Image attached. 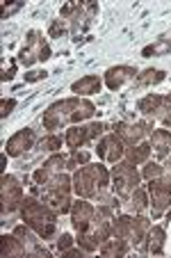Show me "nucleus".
<instances>
[{"instance_id": "6", "label": "nucleus", "mask_w": 171, "mask_h": 258, "mask_svg": "<svg viewBox=\"0 0 171 258\" xmlns=\"http://www.w3.org/2000/svg\"><path fill=\"white\" fill-rule=\"evenodd\" d=\"M50 57V46L46 44L44 34L39 30H30L28 39H25V46L21 48L19 62L25 64V67H32L34 62H46Z\"/></svg>"}, {"instance_id": "25", "label": "nucleus", "mask_w": 171, "mask_h": 258, "mask_svg": "<svg viewBox=\"0 0 171 258\" xmlns=\"http://www.w3.org/2000/svg\"><path fill=\"white\" fill-rule=\"evenodd\" d=\"M162 80H164V71H160V69H146V71L137 78V85H139V87H148V85L162 83Z\"/></svg>"}, {"instance_id": "21", "label": "nucleus", "mask_w": 171, "mask_h": 258, "mask_svg": "<svg viewBox=\"0 0 171 258\" xmlns=\"http://www.w3.org/2000/svg\"><path fill=\"white\" fill-rule=\"evenodd\" d=\"M0 253H3V256H23V253H28V249L12 233V235H3V238H0Z\"/></svg>"}, {"instance_id": "13", "label": "nucleus", "mask_w": 171, "mask_h": 258, "mask_svg": "<svg viewBox=\"0 0 171 258\" xmlns=\"http://www.w3.org/2000/svg\"><path fill=\"white\" fill-rule=\"evenodd\" d=\"M34 144V131L32 128H21L19 133H14V135L7 140L5 144V153L12 158L21 156L23 151H28V149H32Z\"/></svg>"}, {"instance_id": "1", "label": "nucleus", "mask_w": 171, "mask_h": 258, "mask_svg": "<svg viewBox=\"0 0 171 258\" xmlns=\"http://www.w3.org/2000/svg\"><path fill=\"white\" fill-rule=\"evenodd\" d=\"M110 187V171L103 165H82L73 174V190L80 199H101L108 206H119L108 195Z\"/></svg>"}, {"instance_id": "38", "label": "nucleus", "mask_w": 171, "mask_h": 258, "mask_svg": "<svg viewBox=\"0 0 171 258\" xmlns=\"http://www.w3.org/2000/svg\"><path fill=\"white\" fill-rule=\"evenodd\" d=\"M166 219H169V222H171V210H169V213H166Z\"/></svg>"}, {"instance_id": "11", "label": "nucleus", "mask_w": 171, "mask_h": 258, "mask_svg": "<svg viewBox=\"0 0 171 258\" xmlns=\"http://www.w3.org/2000/svg\"><path fill=\"white\" fill-rule=\"evenodd\" d=\"M96 151H98V158H101V160L117 165V162L123 158V153H126V144H123L114 133H110V135H105L101 142H98Z\"/></svg>"}, {"instance_id": "19", "label": "nucleus", "mask_w": 171, "mask_h": 258, "mask_svg": "<svg viewBox=\"0 0 171 258\" xmlns=\"http://www.w3.org/2000/svg\"><path fill=\"white\" fill-rule=\"evenodd\" d=\"M89 140H92V135H89V126H71L66 131V135H64V142H66V146L71 149V151L82 149Z\"/></svg>"}, {"instance_id": "18", "label": "nucleus", "mask_w": 171, "mask_h": 258, "mask_svg": "<svg viewBox=\"0 0 171 258\" xmlns=\"http://www.w3.org/2000/svg\"><path fill=\"white\" fill-rule=\"evenodd\" d=\"M148 144H151V149L155 151L157 158H166L169 156V149H171V131H164V128L155 131V128H153Z\"/></svg>"}, {"instance_id": "12", "label": "nucleus", "mask_w": 171, "mask_h": 258, "mask_svg": "<svg viewBox=\"0 0 171 258\" xmlns=\"http://www.w3.org/2000/svg\"><path fill=\"white\" fill-rule=\"evenodd\" d=\"M66 162H68V158L62 156V153H55V156H50L48 160H46L44 165H41L39 169L32 174L34 183H37V185H46V183H48L53 176L62 174V169L66 167Z\"/></svg>"}, {"instance_id": "23", "label": "nucleus", "mask_w": 171, "mask_h": 258, "mask_svg": "<svg viewBox=\"0 0 171 258\" xmlns=\"http://www.w3.org/2000/svg\"><path fill=\"white\" fill-rule=\"evenodd\" d=\"M128 249H130V244H128V240H121V238H112V240H105V242L101 244V253L103 256H123V253H128Z\"/></svg>"}, {"instance_id": "5", "label": "nucleus", "mask_w": 171, "mask_h": 258, "mask_svg": "<svg viewBox=\"0 0 171 258\" xmlns=\"http://www.w3.org/2000/svg\"><path fill=\"white\" fill-rule=\"evenodd\" d=\"M110 178H112V187L119 199H130L132 192L139 185V178H142V176H139V171L135 169L132 162L119 160L117 165L112 167V171H110Z\"/></svg>"}, {"instance_id": "34", "label": "nucleus", "mask_w": 171, "mask_h": 258, "mask_svg": "<svg viewBox=\"0 0 171 258\" xmlns=\"http://www.w3.org/2000/svg\"><path fill=\"white\" fill-rule=\"evenodd\" d=\"M162 121H164V126L171 128V94L164 98V112H162Z\"/></svg>"}, {"instance_id": "31", "label": "nucleus", "mask_w": 171, "mask_h": 258, "mask_svg": "<svg viewBox=\"0 0 171 258\" xmlns=\"http://www.w3.org/2000/svg\"><path fill=\"white\" fill-rule=\"evenodd\" d=\"M64 32H66V25H64L62 21H53V23H50V28H48L50 37H62Z\"/></svg>"}, {"instance_id": "8", "label": "nucleus", "mask_w": 171, "mask_h": 258, "mask_svg": "<svg viewBox=\"0 0 171 258\" xmlns=\"http://www.w3.org/2000/svg\"><path fill=\"white\" fill-rule=\"evenodd\" d=\"M114 135L123 142V144L130 149V146L139 144L144 140L146 133H153V123H126V121H119L112 126Z\"/></svg>"}, {"instance_id": "26", "label": "nucleus", "mask_w": 171, "mask_h": 258, "mask_svg": "<svg viewBox=\"0 0 171 258\" xmlns=\"http://www.w3.org/2000/svg\"><path fill=\"white\" fill-rule=\"evenodd\" d=\"M148 190H144V187H137L135 192H132V197H130V206L137 210V213H144V210L148 208Z\"/></svg>"}, {"instance_id": "9", "label": "nucleus", "mask_w": 171, "mask_h": 258, "mask_svg": "<svg viewBox=\"0 0 171 258\" xmlns=\"http://www.w3.org/2000/svg\"><path fill=\"white\" fill-rule=\"evenodd\" d=\"M148 197L153 204V217H160L166 208L171 206V185L162 178L148 180Z\"/></svg>"}, {"instance_id": "27", "label": "nucleus", "mask_w": 171, "mask_h": 258, "mask_svg": "<svg viewBox=\"0 0 171 258\" xmlns=\"http://www.w3.org/2000/svg\"><path fill=\"white\" fill-rule=\"evenodd\" d=\"M75 242H78V247L82 249L84 253H94L96 249H101V244L94 240L92 233H78V238H75Z\"/></svg>"}, {"instance_id": "17", "label": "nucleus", "mask_w": 171, "mask_h": 258, "mask_svg": "<svg viewBox=\"0 0 171 258\" xmlns=\"http://www.w3.org/2000/svg\"><path fill=\"white\" fill-rule=\"evenodd\" d=\"M164 244H166V231L162 226H151L148 231V238H146V244L142 247V251H148V253H164Z\"/></svg>"}, {"instance_id": "24", "label": "nucleus", "mask_w": 171, "mask_h": 258, "mask_svg": "<svg viewBox=\"0 0 171 258\" xmlns=\"http://www.w3.org/2000/svg\"><path fill=\"white\" fill-rule=\"evenodd\" d=\"M151 144H146V142H139V144H135V146H130L126 151V158H128V162H132V165H142V162H146L148 160V156H151Z\"/></svg>"}, {"instance_id": "36", "label": "nucleus", "mask_w": 171, "mask_h": 258, "mask_svg": "<svg viewBox=\"0 0 171 258\" xmlns=\"http://www.w3.org/2000/svg\"><path fill=\"white\" fill-rule=\"evenodd\" d=\"M164 183H169L171 185V158H166V162H164V169H162V176H160Z\"/></svg>"}, {"instance_id": "7", "label": "nucleus", "mask_w": 171, "mask_h": 258, "mask_svg": "<svg viewBox=\"0 0 171 258\" xmlns=\"http://www.w3.org/2000/svg\"><path fill=\"white\" fill-rule=\"evenodd\" d=\"M0 201H3V213L12 215L14 210L21 208L23 204V185L19 183V178L12 174H3V180H0Z\"/></svg>"}, {"instance_id": "20", "label": "nucleus", "mask_w": 171, "mask_h": 258, "mask_svg": "<svg viewBox=\"0 0 171 258\" xmlns=\"http://www.w3.org/2000/svg\"><path fill=\"white\" fill-rule=\"evenodd\" d=\"M101 87H103V80L98 78V76H84V78L75 80V83L71 85V92L87 96V94H98Z\"/></svg>"}, {"instance_id": "10", "label": "nucleus", "mask_w": 171, "mask_h": 258, "mask_svg": "<svg viewBox=\"0 0 171 258\" xmlns=\"http://www.w3.org/2000/svg\"><path fill=\"white\" fill-rule=\"evenodd\" d=\"M94 213H96V208L87 199H78L71 206V224H73L75 233H87L92 229Z\"/></svg>"}, {"instance_id": "16", "label": "nucleus", "mask_w": 171, "mask_h": 258, "mask_svg": "<svg viewBox=\"0 0 171 258\" xmlns=\"http://www.w3.org/2000/svg\"><path fill=\"white\" fill-rule=\"evenodd\" d=\"M148 231H151V219L144 217V215L132 217V238H130V242L135 244L137 249H142L144 244H146Z\"/></svg>"}, {"instance_id": "3", "label": "nucleus", "mask_w": 171, "mask_h": 258, "mask_svg": "<svg viewBox=\"0 0 171 258\" xmlns=\"http://www.w3.org/2000/svg\"><path fill=\"white\" fill-rule=\"evenodd\" d=\"M21 219L41 240H48L57 229V213L53 208H48L44 201H39L34 195L25 197L23 204H21Z\"/></svg>"}, {"instance_id": "2", "label": "nucleus", "mask_w": 171, "mask_h": 258, "mask_svg": "<svg viewBox=\"0 0 171 258\" xmlns=\"http://www.w3.org/2000/svg\"><path fill=\"white\" fill-rule=\"evenodd\" d=\"M96 107L94 103L84 101V98H64V101H57L44 112V123L46 131H59L66 123H78L84 121V119H92Z\"/></svg>"}, {"instance_id": "35", "label": "nucleus", "mask_w": 171, "mask_h": 258, "mask_svg": "<svg viewBox=\"0 0 171 258\" xmlns=\"http://www.w3.org/2000/svg\"><path fill=\"white\" fill-rule=\"evenodd\" d=\"M14 105H16L14 98H5V101H3V112H0V117H3V119L10 117L12 110H14Z\"/></svg>"}, {"instance_id": "22", "label": "nucleus", "mask_w": 171, "mask_h": 258, "mask_svg": "<svg viewBox=\"0 0 171 258\" xmlns=\"http://www.w3.org/2000/svg\"><path fill=\"white\" fill-rule=\"evenodd\" d=\"M112 235L130 242V238H132V217L130 215H121V217L112 219Z\"/></svg>"}, {"instance_id": "30", "label": "nucleus", "mask_w": 171, "mask_h": 258, "mask_svg": "<svg viewBox=\"0 0 171 258\" xmlns=\"http://www.w3.org/2000/svg\"><path fill=\"white\" fill-rule=\"evenodd\" d=\"M39 146L44 151H57V149H62V137H57V135L44 137V140L39 142Z\"/></svg>"}, {"instance_id": "33", "label": "nucleus", "mask_w": 171, "mask_h": 258, "mask_svg": "<svg viewBox=\"0 0 171 258\" xmlns=\"http://www.w3.org/2000/svg\"><path fill=\"white\" fill-rule=\"evenodd\" d=\"M105 123L103 121H96V123H89V135H92V140H96V137L103 135V131H105Z\"/></svg>"}, {"instance_id": "28", "label": "nucleus", "mask_w": 171, "mask_h": 258, "mask_svg": "<svg viewBox=\"0 0 171 258\" xmlns=\"http://www.w3.org/2000/svg\"><path fill=\"white\" fill-rule=\"evenodd\" d=\"M87 162H89V153L75 149V151H71V156H68L66 167H68V169H78L80 165H87Z\"/></svg>"}, {"instance_id": "37", "label": "nucleus", "mask_w": 171, "mask_h": 258, "mask_svg": "<svg viewBox=\"0 0 171 258\" xmlns=\"http://www.w3.org/2000/svg\"><path fill=\"white\" fill-rule=\"evenodd\" d=\"M46 76H48V73H46V71H30L28 76H25V80H28V83H37V80L46 78Z\"/></svg>"}, {"instance_id": "15", "label": "nucleus", "mask_w": 171, "mask_h": 258, "mask_svg": "<svg viewBox=\"0 0 171 258\" xmlns=\"http://www.w3.org/2000/svg\"><path fill=\"white\" fill-rule=\"evenodd\" d=\"M137 110L142 114H148V117H162V112H164V96L146 94L144 98L137 101Z\"/></svg>"}, {"instance_id": "14", "label": "nucleus", "mask_w": 171, "mask_h": 258, "mask_svg": "<svg viewBox=\"0 0 171 258\" xmlns=\"http://www.w3.org/2000/svg\"><path fill=\"white\" fill-rule=\"evenodd\" d=\"M137 78V71L132 67H112L105 71V85H108L110 89H121L126 83H130V80Z\"/></svg>"}, {"instance_id": "4", "label": "nucleus", "mask_w": 171, "mask_h": 258, "mask_svg": "<svg viewBox=\"0 0 171 258\" xmlns=\"http://www.w3.org/2000/svg\"><path fill=\"white\" fill-rule=\"evenodd\" d=\"M71 190H73V178H68L66 174H57L46 183V185L32 187L34 197H41L48 208H53L57 215L71 213Z\"/></svg>"}, {"instance_id": "32", "label": "nucleus", "mask_w": 171, "mask_h": 258, "mask_svg": "<svg viewBox=\"0 0 171 258\" xmlns=\"http://www.w3.org/2000/svg\"><path fill=\"white\" fill-rule=\"evenodd\" d=\"M73 242H75V240L71 238L68 233H62V235H59V240H57V249H59V251H66V249H71V244H73Z\"/></svg>"}, {"instance_id": "29", "label": "nucleus", "mask_w": 171, "mask_h": 258, "mask_svg": "<svg viewBox=\"0 0 171 258\" xmlns=\"http://www.w3.org/2000/svg\"><path fill=\"white\" fill-rule=\"evenodd\" d=\"M162 169H164V167L157 165V162H148V165L144 167L142 176H144L146 180H155V178H160V176H162Z\"/></svg>"}]
</instances>
